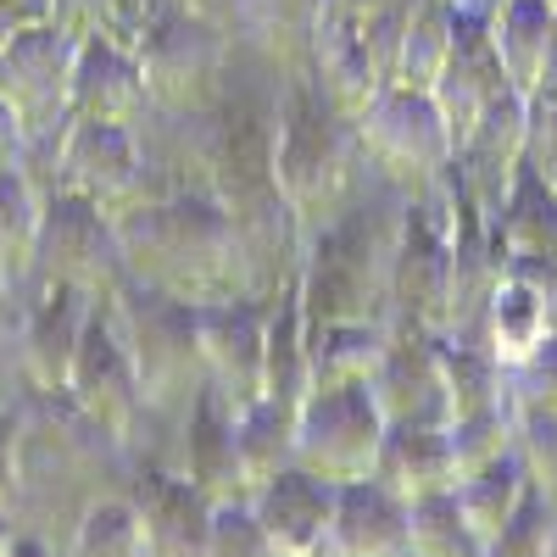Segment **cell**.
Here are the masks:
<instances>
[{
	"label": "cell",
	"instance_id": "1",
	"mask_svg": "<svg viewBox=\"0 0 557 557\" xmlns=\"http://www.w3.org/2000/svg\"><path fill=\"white\" fill-rule=\"evenodd\" d=\"M362 151L368 162H374V173L391 184V190H401L407 201L424 190V184H435L457 146H451V134L435 112L430 96H412V89H380L374 101L362 107Z\"/></svg>",
	"mask_w": 557,
	"mask_h": 557
},
{
	"label": "cell",
	"instance_id": "2",
	"mask_svg": "<svg viewBox=\"0 0 557 557\" xmlns=\"http://www.w3.org/2000/svg\"><path fill=\"white\" fill-rule=\"evenodd\" d=\"M385 446V418L368 391H330L312 396L296 418V469L330 485L374 480V462Z\"/></svg>",
	"mask_w": 557,
	"mask_h": 557
},
{
	"label": "cell",
	"instance_id": "3",
	"mask_svg": "<svg viewBox=\"0 0 557 557\" xmlns=\"http://www.w3.org/2000/svg\"><path fill=\"white\" fill-rule=\"evenodd\" d=\"M385 430H446V380H441V341L424 330H396L380 374L368 380Z\"/></svg>",
	"mask_w": 557,
	"mask_h": 557
},
{
	"label": "cell",
	"instance_id": "4",
	"mask_svg": "<svg viewBox=\"0 0 557 557\" xmlns=\"http://www.w3.org/2000/svg\"><path fill=\"white\" fill-rule=\"evenodd\" d=\"M335 496H341V485L312 480L307 469H285L273 485L257 491L251 513H257V524H262V535L278 557H312L323 546V535H330Z\"/></svg>",
	"mask_w": 557,
	"mask_h": 557
},
{
	"label": "cell",
	"instance_id": "5",
	"mask_svg": "<svg viewBox=\"0 0 557 557\" xmlns=\"http://www.w3.org/2000/svg\"><path fill=\"white\" fill-rule=\"evenodd\" d=\"M491 51L513 96L535 101L552 73V39H557V0H502L485 17Z\"/></svg>",
	"mask_w": 557,
	"mask_h": 557
},
{
	"label": "cell",
	"instance_id": "6",
	"mask_svg": "<svg viewBox=\"0 0 557 557\" xmlns=\"http://www.w3.org/2000/svg\"><path fill=\"white\" fill-rule=\"evenodd\" d=\"M312 557H407V507L374 480L341 485L330 535Z\"/></svg>",
	"mask_w": 557,
	"mask_h": 557
},
{
	"label": "cell",
	"instance_id": "7",
	"mask_svg": "<svg viewBox=\"0 0 557 557\" xmlns=\"http://www.w3.org/2000/svg\"><path fill=\"white\" fill-rule=\"evenodd\" d=\"M546 341H557V312L552 301L530 285L524 273L507 268L502 285L485 307V323H480V351L496 362V368H519L530 362Z\"/></svg>",
	"mask_w": 557,
	"mask_h": 557
},
{
	"label": "cell",
	"instance_id": "8",
	"mask_svg": "<svg viewBox=\"0 0 557 557\" xmlns=\"http://www.w3.org/2000/svg\"><path fill=\"white\" fill-rule=\"evenodd\" d=\"M212 541V502L190 480L151 474V507L134 519L139 557H207Z\"/></svg>",
	"mask_w": 557,
	"mask_h": 557
},
{
	"label": "cell",
	"instance_id": "9",
	"mask_svg": "<svg viewBox=\"0 0 557 557\" xmlns=\"http://www.w3.org/2000/svg\"><path fill=\"white\" fill-rule=\"evenodd\" d=\"M374 485L385 496H396L401 507L446 496L457 485L446 430H385V446H380V462H374Z\"/></svg>",
	"mask_w": 557,
	"mask_h": 557
},
{
	"label": "cell",
	"instance_id": "10",
	"mask_svg": "<svg viewBox=\"0 0 557 557\" xmlns=\"http://www.w3.org/2000/svg\"><path fill=\"white\" fill-rule=\"evenodd\" d=\"M491 235L507 251V262H557V190L524 168L513 196L491 218Z\"/></svg>",
	"mask_w": 557,
	"mask_h": 557
},
{
	"label": "cell",
	"instance_id": "11",
	"mask_svg": "<svg viewBox=\"0 0 557 557\" xmlns=\"http://www.w3.org/2000/svg\"><path fill=\"white\" fill-rule=\"evenodd\" d=\"M524 491H530V474H524V462H519V451H513V457L491 462V469H480V474H469V480H457V485H451V502H457L462 524L474 530V541L491 552V541L507 530V519L519 513Z\"/></svg>",
	"mask_w": 557,
	"mask_h": 557
},
{
	"label": "cell",
	"instance_id": "12",
	"mask_svg": "<svg viewBox=\"0 0 557 557\" xmlns=\"http://www.w3.org/2000/svg\"><path fill=\"white\" fill-rule=\"evenodd\" d=\"M441 380H446L451 424L457 418H480V412H507V368H496L474 346L441 341Z\"/></svg>",
	"mask_w": 557,
	"mask_h": 557
},
{
	"label": "cell",
	"instance_id": "13",
	"mask_svg": "<svg viewBox=\"0 0 557 557\" xmlns=\"http://www.w3.org/2000/svg\"><path fill=\"white\" fill-rule=\"evenodd\" d=\"M407 557H485L474 530L462 524L451 491L407 507Z\"/></svg>",
	"mask_w": 557,
	"mask_h": 557
},
{
	"label": "cell",
	"instance_id": "14",
	"mask_svg": "<svg viewBox=\"0 0 557 557\" xmlns=\"http://www.w3.org/2000/svg\"><path fill=\"white\" fill-rule=\"evenodd\" d=\"M446 446H451V469H457V480H469V474L491 469V462L513 457V446H519V424H513V412L457 418V424H446Z\"/></svg>",
	"mask_w": 557,
	"mask_h": 557
},
{
	"label": "cell",
	"instance_id": "15",
	"mask_svg": "<svg viewBox=\"0 0 557 557\" xmlns=\"http://www.w3.org/2000/svg\"><path fill=\"white\" fill-rule=\"evenodd\" d=\"M507 412H513V424L524 418L557 424V341H546L530 362L507 368Z\"/></svg>",
	"mask_w": 557,
	"mask_h": 557
},
{
	"label": "cell",
	"instance_id": "16",
	"mask_svg": "<svg viewBox=\"0 0 557 557\" xmlns=\"http://www.w3.org/2000/svg\"><path fill=\"white\" fill-rule=\"evenodd\" d=\"M485 557H557V507L530 485L519 513L507 519V530L491 541Z\"/></svg>",
	"mask_w": 557,
	"mask_h": 557
},
{
	"label": "cell",
	"instance_id": "17",
	"mask_svg": "<svg viewBox=\"0 0 557 557\" xmlns=\"http://www.w3.org/2000/svg\"><path fill=\"white\" fill-rule=\"evenodd\" d=\"M207 557H278L257 524L251 507H212V541Z\"/></svg>",
	"mask_w": 557,
	"mask_h": 557
},
{
	"label": "cell",
	"instance_id": "18",
	"mask_svg": "<svg viewBox=\"0 0 557 557\" xmlns=\"http://www.w3.org/2000/svg\"><path fill=\"white\" fill-rule=\"evenodd\" d=\"M513 451H519V462H524L530 485L557 507V424H546V418H524Z\"/></svg>",
	"mask_w": 557,
	"mask_h": 557
},
{
	"label": "cell",
	"instance_id": "19",
	"mask_svg": "<svg viewBox=\"0 0 557 557\" xmlns=\"http://www.w3.org/2000/svg\"><path fill=\"white\" fill-rule=\"evenodd\" d=\"M524 168L557 190V96L530 101V134H524Z\"/></svg>",
	"mask_w": 557,
	"mask_h": 557
},
{
	"label": "cell",
	"instance_id": "20",
	"mask_svg": "<svg viewBox=\"0 0 557 557\" xmlns=\"http://www.w3.org/2000/svg\"><path fill=\"white\" fill-rule=\"evenodd\" d=\"M491 7H502V0H491Z\"/></svg>",
	"mask_w": 557,
	"mask_h": 557
}]
</instances>
